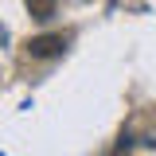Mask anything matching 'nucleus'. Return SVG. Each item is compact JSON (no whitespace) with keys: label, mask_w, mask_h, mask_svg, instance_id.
<instances>
[{"label":"nucleus","mask_w":156,"mask_h":156,"mask_svg":"<svg viewBox=\"0 0 156 156\" xmlns=\"http://www.w3.org/2000/svg\"><path fill=\"white\" fill-rule=\"evenodd\" d=\"M144 144H148V148H156V125H152V133L144 136Z\"/></svg>","instance_id":"nucleus-3"},{"label":"nucleus","mask_w":156,"mask_h":156,"mask_svg":"<svg viewBox=\"0 0 156 156\" xmlns=\"http://www.w3.org/2000/svg\"><path fill=\"white\" fill-rule=\"evenodd\" d=\"M27 8H31L35 20H51L55 16V0H27Z\"/></svg>","instance_id":"nucleus-2"},{"label":"nucleus","mask_w":156,"mask_h":156,"mask_svg":"<svg viewBox=\"0 0 156 156\" xmlns=\"http://www.w3.org/2000/svg\"><path fill=\"white\" fill-rule=\"evenodd\" d=\"M66 51V39L62 35H35V39H27V55L31 58H55Z\"/></svg>","instance_id":"nucleus-1"},{"label":"nucleus","mask_w":156,"mask_h":156,"mask_svg":"<svg viewBox=\"0 0 156 156\" xmlns=\"http://www.w3.org/2000/svg\"><path fill=\"white\" fill-rule=\"evenodd\" d=\"M0 39H4V31H0Z\"/></svg>","instance_id":"nucleus-4"}]
</instances>
